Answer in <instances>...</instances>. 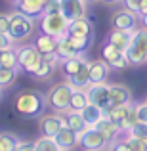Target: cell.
<instances>
[{
	"label": "cell",
	"mask_w": 147,
	"mask_h": 151,
	"mask_svg": "<svg viewBox=\"0 0 147 151\" xmlns=\"http://www.w3.org/2000/svg\"><path fill=\"white\" fill-rule=\"evenodd\" d=\"M78 144L82 145L84 151H105L109 142L103 138V134L99 132L96 126H88L84 132L78 134Z\"/></svg>",
	"instance_id": "7"
},
{
	"label": "cell",
	"mask_w": 147,
	"mask_h": 151,
	"mask_svg": "<svg viewBox=\"0 0 147 151\" xmlns=\"http://www.w3.org/2000/svg\"><path fill=\"white\" fill-rule=\"evenodd\" d=\"M145 145H147V140H145Z\"/></svg>",
	"instance_id": "50"
},
{
	"label": "cell",
	"mask_w": 147,
	"mask_h": 151,
	"mask_svg": "<svg viewBox=\"0 0 147 151\" xmlns=\"http://www.w3.org/2000/svg\"><path fill=\"white\" fill-rule=\"evenodd\" d=\"M86 59L82 58V55H75V58H67V59H61V69H63V75H65L67 78L71 77V75L78 73V71L82 69V67L86 65Z\"/></svg>",
	"instance_id": "24"
},
{
	"label": "cell",
	"mask_w": 147,
	"mask_h": 151,
	"mask_svg": "<svg viewBox=\"0 0 147 151\" xmlns=\"http://www.w3.org/2000/svg\"><path fill=\"white\" fill-rule=\"evenodd\" d=\"M130 107H132V103H124V105H115V107H111L109 111H105V117L109 119V121H113L115 124L120 128V132H122V122L128 117Z\"/></svg>",
	"instance_id": "20"
},
{
	"label": "cell",
	"mask_w": 147,
	"mask_h": 151,
	"mask_svg": "<svg viewBox=\"0 0 147 151\" xmlns=\"http://www.w3.org/2000/svg\"><path fill=\"white\" fill-rule=\"evenodd\" d=\"M103 4H107V6H113V4H118L120 0H101Z\"/></svg>",
	"instance_id": "46"
},
{
	"label": "cell",
	"mask_w": 147,
	"mask_h": 151,
	"mask_svg": "<svg viewBox=\"0 0 147 151\" xmlns=\"http://www.w3.org/2000/svg\"><path fill=\"white\" fill-rule=\"evenodd\" d=\"M86 94H88L90 103H94V105L101 107V109L105 111L107 101H109V84H105V82H99V84H90L88 88H86Z\"/></svg>",
	"instance_id": "11"
},
{
	"label": "cell",
	"mask_w": 147,
	"mask_h": 151,
	"mask_svg": "<svg viewBox=\"0 0 147 151\" xmlns=\"http://www.w3.org/2000/svg\"><path fill=\"white\" fill-rule=\"evenodd\" d=\"M145 103H147V98H145Z\"/></svg>",
	"instance_id": "51"
},
{
	"label": "cell",
	"mask_w": 147,
	"mask_h": 151,
	"mask_svg": "<svg viewBox=\"0 0 147 151\" xmlns=\"http://www.w3.org/2000/svg\"><path fill=\"white\" fill-rule=\"evenodd\" d=\"M136 122H138V113H136V105H132V107H130V111H128L126 121L122 122V132H128V130L132 128Z\"/></svg>",
	"instance_id": "35"
},
{
	"label": "cell",
	"mask_w": 147,
	"mask_h": 151,
	"mask_svg": "<svg viewBox=\"0 0 147 151\" xmlns=\"http://www.w3.org/2000/svg\"><path fill=\"white\" fill-rule=\"evenodd\" d=\"M54 67H55V63L54 61H48V59H42L40 63H38V67L34 69V77L37 78H40V81H44V78H48L52 77V73H54Z\"/></svg>",
	"instance_id": "29"
},
{
	"label": "cell",
	"mask_w": 147,
	"mask_h": 151,
	"mask_svg": "<svg viewBox=\"0 0 147 151\" xmlns=\"http://www.w3.org/2000/svg\"><path fill=\"white\" fill-rule=\"evenodd\" d=\"M17 12L25 14L31 19H38L44 14V4L46 0H17Z\"/></svg>",
	"instance_id": "15"
},
{
	"label": "cell",
	"mask_w": 147,
	"mask_h": 151,
	"mask_svg": "<svg viewBox=\"0 0 147 151\" xmlns=\"http://www.w3.org/2000/svg\"><path fill=\"white\" fill-rule=\"evenodd\" d=\"M55 55H57V59L61 61V59L75 58V55H80V54H78V52L73 48V44L69 42L67 35H63V37L57 38V44H55Z\"/></svg>",
	"instance_id": "22"
},
{
	"label": "cell",
	"mask_w": 147,
	"mask_h": 151,
	"mask_svg": "<svg viewBox=\"0 0 147 151\" xmlns=\"http://www.w3.org/2000/svg\"><path fill=\"white\" fill-rule=\"evenodd\" d=\"M15 151H34V142H21L17 144Z\"/></svg>",
	"instance_id": "43"
},
{
	"label": "cell",
	"mask_w": 147,
	"mask_h": 151,
	"mask_svg": "<svg viewBox=\"0 0 147 151\" xmlns=\"http://www.w3.org/2000/svg\"><path fill=\"white\" fill-rule=\"evenodd\" d=\"M15 111H17L21 117L27 119H38L42 117V113L48 107V101H46V96L42 92L34 88H25L15 96Z\"/></svg>",
	"instance_id": "1"
},
{
	"label": "cell",
	"mask_w": 147,
	"mask_h": 151,
	"mask_svg": "<svg viewBox=\"0 0 147 151\" xmlns=\"http://www.w3.org/2000/svg\"><path fill=\"white\" fill-rule=\"evenodd\" d=\"M10 2H14V4H15V2H17V0H10Z\"/></svg>",
	"instance_id": "48"
},
{
	"label": "cell",
	"mask_w": 147,
	"mask_h": 151,
	"mask_svg": "<svg viewBox=\"0 0 147 151\" xmlns=\"http://www.w3.org/2000/svg\"><path fill=\"white\" fill-rule=\"evenodd\" d=\"M63 126V119L61 115H42L40 117V134L42 136H50L54 138L59 132V128Z\"/></svg>",
	"instance_id": "16"
},
{
	"label": "cell",
	"mask_w": 147,
	"mask_h": 151,
	"mask_svg": "<svg viewBox=\"0 0 147 151\" xmlns=\"http://www.w3.org/2000/svg\"><path fill=\"white\" fill-rule=\"evenodd\" d=\"M71 94H73V86L69 82H57L50 88V92L46 94V101L54 111L63 113V111L69 109V100Z\"/></svg>",
	"instance_id": "4"
},
{
	"label": "cell",
	"mask_w": 147,
	"mask_h": 151,
	"mask_svg": "<svg viewBox=\"0 0 147 151\" xmlns=\"http://www.w3.org/2000/svg\"><path fill=\"white\" fill-rule=\"evenodd\" d=\"M33 44H34V48L40 52L42 55H44V54H55V44H57V38L48 37V35L42 33L40 37H37L33 40Z\"/></svg>",
	"instance_id": "26"
},
{
	"label": "cell",
	"mask_w": 147,
	"mask_h": 151,
	"mask_svg": "<svg viewBox=\"0 0 147 151\" xmlns=\"http://www.w3.org/2000/svg\"><path fill=\"white\" fill-rule=\"evenodd\" d=\"M140 21H141V27L147 29V15H140Z\"/></svg>",
	"instance_id": "45"
},
{
	"label": "cell",
	"mask_w": 147,
	"mask_h": 151,
	"mask_svg": "<svg viewBox=\"0 0 147 151\" xmlns=\"http://www.w3.org/2000/svg\"><path fill=\"white\" fill-rule=\"evenodd\" d=\"M34 151H59V147L54 138L40 136L38 140H34Z\"/></svg>",
	"instance_id": "31"
},
{
	"label": "cell",
	"mask_w": 147,
	"mask_h": 151,
	"mask_svg": "<svg viewBox=\"0 0 147 151\" xmlns=\"http://www.w3.org/2000/svg\"><path fill=\"white\" fill-rule=\"evenodd\" d=\"M88 75H90V82L92 84H99V82H105L109 77V65L101 59L96 61H88Z\"/></svg>",
	"instance_id": "17"
},
{
	"label": "cell",
	"mask_w": 147,
	"mask_h": 151,
	"mask_svg": "<svg viewBox=\"0 0 147 151\" xmlns=\"http://www.w3.org/2000/svg\"><path fill=\"white\" fill-rule=\"evenodd\" d=\"M55 144H57L59 149H65V151H71L73 147H77L78 145V134L75 132V130H71L69 126L63 124L61 128H59V132L54 136Z\"/></svg>",
	"instance_id": "12"
},
{
	"label": "cell",
	"mask_w": 147,
	"mask_h": 151,
	"mask_svg": "<svg viewBox=\"0 0 147 151\" xmlns=\"http://www.w3.org/2000/svg\"><path fill=\"white\" fill-rule=\"evenodd\" d=\"M59 151H65V149H59Z\"/></svg>",
	"instance_id": "49"
},
{
	"label": "cell",
	"mask_w": 147,
	"mask_h": 151,
	"mask_svg": "<svg viewBox=\"0 0 147 151\" xmlns=\"http://www.w3.org/2000/svg\"><path fill=\"white\" fill-rule=\"evenodd\" d=\"M15 69H8V67H0V90L10 88L15 82Z\"/></svg>",
	"instance_id": "32"
},
{
	"label": "cell",
	"mask_w": 147,
	"mask_h": 151,
	"mask_svg": "<svg viewBox=\"0 0 147 151\" xmlns=\"http://www.w3.org/2000/svg\"><path fill=\"white\" fill-rule=\"evenodd\" d=\"M88 103H90V100H88L86 90H75L73 88V94H71V100H69V109L71 111H82Z\"/></svg>",
	"instance_id": "27"
},
{
	"label": "cell",
	"mask_w": 147,
	"mask_h": 151,
	"mask_svg": "<svg viewBox=\"0 0 147 151\" xmlns=\"http://www.w3.org/2000/svg\"><path fill=\"white\" fill-rule=\"evenodd\" d=\"M69 84L73 86L75 90H86L90 84H92V82H90V75H88V63H86L78 73L71 75L69 77Z\"/></svg>",
	"instance_id": "25"
},
{
	"label": "cell",
	"mask_w": 147,
	"mask_h": 151,
	"mask_svg": "<svg viewBox=\"0 0 147 151\" xmlns=\"http://www.w3.org/2000/svg\"><path fill=\"white\" fill-rule=\"evenodd\" d=\"M17 67H21L25 73H34L38 63L42 61V54L34 48V44H23L17 50Z\"/></svg>",
	"instance_id": "6"
},
{
	"label": "cell",
	"mask_w": 147,
	"mask_h": 151,
	"mask_svg": "<svg viewBox=\"0 0 147 151\" xmlns=\"http://www.w3.org/2000/svg\"><path fill=\"white\" fill-rule=\"evenodd\" d=\"M136 113H138V121L140 122H147V103L136 105Z\"/></svg>",
	"instance_id": "40"
},
{
	"label": "cell",
	"mask_w": 147,
	"mask_h": 151,
	"mask_svg": "<svg viewBox=\"0 0 147 151\" xmlns=\"http://www.w3.org/2000/svg\"><path fill=\"white\" fill-rule=\"evenodd\" d=\"M17 138L14 134H8V132H0V151H15L17 147Z\"/></svg>",
	"instance_id": "33"
},
{
	"label": "cell",
	"mask_w": 147,
	"mask_h": 151,
	"mask_svg": "<svg viewBox=\"0 0 147 151\" xmlns=\"http://www.w3.org/2000/svg\"><path fill=\"white\" fill-rule=\"evenodd\" d=\"M99 59L105 61L107 65H109V69H124V67L130 65L124 52L118 50L117 46L109 44V42H105V44L101 46V50H99Z\"/></svg>",
	"instance_id": "8"
},
{
	"label": "cell",
	"mask_w": 147,
	"mask_h": 151,
	"mask_svg": "<svg viewBox=\"0 0 147 151\" xmlns=\"http://www.w3.org/2000/svg\"><path fill=\"white\" fill-rule=\"evenodd\" d=\"M130 40H132V33L130 31H118V29H111L109 35H107V42L113 46H117L118 50L126 52Z\"/></svg>",
	"instance_id": "19"
},
{
	"label": "cell",
	"mask_w": 147,
	"mask_h": 151,
	"mask_svg": "<svg viewBox=\"0 0 147 151\" xmlns=\"http://www.w3.org/2000/svg\"><path fill=\"white\" fill-rule=\"evenodd\" d=\"M124 103H132V92L128 86L124 84H113L109 86V101H107L105 111H109L115 105H124ZM103 111V113H105Z\"/></svg>",
	"instance_id": "10"
},
{
	"label": "cell",
	"mask_w": 147,
	"mask_h": 151,
	"mask_svg": "<svg viewBox=\"0 0 147 151\" xmlns=\"http://www.w3.org/2000/svg\"><path fill=\"white\" fill-rule=\"evenodd\" d=\"M67 38H69V42L73 44V48L80 55L92 46V37H69V35H67Z\"/></svg>",
	"instance_id": "30"
},
{
	"label": "cell",
	"mask_w": 147,
	"mask_h": 151,
	"mask_svg": "<svg viewBox=\"0 0 147 151\" xmlns=\"http://www.w3.org/2000/svg\"><path fill=\"white\" fill-rule=\"evenodd\" d=\"M140 15H147V0L140 2Z\"/></svg>",
	"instance_id": "44"
},
{
	"label": "cell",
	"mask_w": 147,
	"mask_h": 151,
	"mask_svg": "<svg viewBox=\"0 0 147 151\" xmlns=\"http://www.w3.org/2000/svg\"><path fill=\"white\" fill-rule=\"evenodd\" d=\"M61 12V0H46L44 14H59Z\"/></svg>",
	"instance_id": "37"
},
{
	"label": "cell",
	"mask_w": 147,
	"mask_h": 151,
	"mask_svg": "<svg viewBox=\"0 0 147 151\" xmlns=\"http://www.w3.org/2000/svg\"><path fill=\"white\" fill-rule=\"evenodd\" d=\"M128 136H134V138H140V140H147V122H140L138 121L132 128L128 130Z\"/></svg>",
	"instance_id": "34"
},
{
	"label": "cell",
	"mask_w": 147,
	"mask_h": 151,
	"mask_svg": "<svg viewBox=\"0 0 147 151\" xmlns=\"http://www.w3.org/2000/svg\"><path fill=\"white\" fill-rule=\"evenodd\" d=\"M0 67L17 69V52H15V48L0 50Z\"/></svg>",
	"instance_id": "28"
},
{
	"label": "cell",
	"mask_w": 147,
	"mask_h": 151,
	"mask_svg": "<svg viewBox=\"0 0 147 151\" xmlns=\"http://www.w3.org/2000/svg\"><path fill=\"white\" fill-rule=\"evenodd\" d=\"M126 144H128V149H130V151H147L145 142L140 140V138L128 136V138H126Z\"/></svg>",
	"instance_id": "36"
},
{
	"label": "cell",
	"mask_w": 147,
	"mask_h": 151,
	"mask_svg": "<svg viewBox=\"0 0 147 151\" xmlns=\"http://www.w3.org/2000/svg\"><path fill=\"white\" fill-rule=\"evenodd\" d=\"M15 40L10 37L8 33H0V50H6V48H14Z\"/></svg>",
	"instance_id": "38"
},
{
	"label": "cell",
	"mask_w": 147,
	"mask_h": 151,
	"mask_svg": "<svg viewBox=\"0 0 147 151\" xmlns=\"http://www.w3.org/2000/svg\"><path fill=\"white\" fill-rule=\"evenodd\" d=\"M138 21H140V15L134 14V12H130V10H126V8L117 10L113 14V17H111V25H113V29L130 31V33H132L134 29H138Z\"/></svg>",
	"instance_id": "9"
},
{
	"label": "cell",
	"mask_w": 147,
	"mask_h": 151,
	"mask_svg": "<svg viewBox=\"0 0 147 151\" xmlns=\"http://www.w3.org/2000/svg\"><path fill=\"white\" fill-rule=\"evenodd\" d=\"M120 2H124V8L130 12H134V14L140 15V2L141 0H120Z\"/></svg>",
	"instance_id": "39"
},
{
	"label": "cell",
	"mask_w": 147,
	"mask_h": 151,
	"mask_svg": "<svg viewBox=\"0 0 147 151\" xmlns=\"http://www.w3.org/2000/svg\"><path fill=\"white\" fill-rule=\"evenodd\" d=\"M61 14L67 17V21L82 17L86 15V2L84 0H61Z\"/></svg>",
	"instance_id": "14"
},
{
	"label": "cell",
	"mask_w": 147,
	"mask_h": 151,
	"mask_svg": "<svg viewBox=\"0 0 147 151\" xmlns=\"http://www.w3.org/2000/svg\"><path fill=\"white\" fill-rule=\"evenodd\" d=\"M92 21H90L86 15H82V17L78 19H73V21H69V25H67V33L69 37H92Z\"/></svg>",
	"instance_id": "13"
},
{
	"label": "cell",
	"mask_w": 147,
	"mask_h": 151,
	"mask_svg": "<svg viewBox=\"0 0 147 151\" xmlns=\"http://www.w3.org/2000/svg\"><path fill=\"white\" fill-rule=\"evenodd\" d=\"M86 4H94V2H98V0H84Z\"/></svg>",
	"instance_id": "47"
},
{
	"label": "cell",
	"mask_w": 147,
	"mask_h": 151,
	"mask_svg": "<svg viewBox=\"0 0 147 151\" xmlns=\"http://www.w3.org/2000/svg\"><path fill=\"white\" fill-rule=\"evenodd\" d=\"M8 27H10V15L0 14V33H8Z\"/></svg>",
	"instance_id": "42"
},
{
	"label": "cell",
	"mask_w": 147,
	"mask_h": 151,
	"mask_svg": "<svg viewBox=\"0 0 147 151\" xmlns=\"http://www.w3.org/2000/svg\"><path fill=\"white\" fill-rule=\"evenodd\" d=\"M61 119H63V124L69 126L71 130H75L77 134L84 132V130L88 128V126H86V122H84V119H82V115H80V111H71V109H67V111H63V113H61Z\"/></svg>",
	"instance_id": "18"
},
{
	"label": "cell",
	"mask_w": 147,
	"mask_h": 151,
	"mask_svg": "<svg viewBox=\"0 0 147 151\" xmlns=\"http://www.w3.org/2000/svg\"><path fill=\"white\" fill-rule=\"evenodd\" d=\"M96 128L103 134V138H105L109 144H111V142H115V138L120 134V128H118V126L115 124L113 121H109L107 117H101V121L96 124Z\"/></svg>",
	"instance_id": "21"
},
{
	"label": "cell",
	"mask_w": 147,
	"mask_h": 151,
	"mask_svg": "<svg viewBox=\"0 0 147 151\" xmlns=\"http://www.w3.org/2000/svg\"><path fill=\"white\" fill-rule=\"evenodd\" d=\"M109 151H130V149H128L126 140H120V142H111V144H109Z\"/></svg>",
	"instance_id": "41"
},
{
	"label": "cell",
	"mask_w": 147,
	"mask_h": 151,
	"mask_svg": "<svg viewBox=\"0 0 147 151\" xmlns=\"http://www.w3.org/2000/svg\"><path fill=\"white\" fill-rule=\"evenodd\" d=\"M34 31V21L31 17H27L21 12H14L10 14V27H8V35L14 38L15 42H21L25 38H29Z\"/></svg>",
	"instance_id": "3"
},
{
	"label": "cell",
	"mask_w": 147,
	"mask_h": 151,
	"mask_svg": "<svg viewBox=\"0 0 147 151\" xmlns=\"http://www.w3.org/2000/svg\"><path fill=\"white\" fill-rule=\"evenodd\" d=\"M38 27H40V31L44 35H48V37H54V38H59L63 37V35L67 33V25H69V21H67V17L59 12V14H42L40 17H38Z\"/></svg>",
	"instance_id": "5"
},
{
	"label": "cell",
	"mask_w": 147,
	"mask_h": 151,
	"mask_svg": "<svg viewBox=\"0 0 147 151\" xmlns=\"http://www.w3.org/2000/svg\"><path fill=\"white\" fill-rule=\"evenodd\" d=\"M124 54L130 65H141L147 61V29L141 27L132 31V40Z\"/></svg>",
	"instance_id": "2"
},
{
	"label": "cell",
	"mask_w": 147,
	"mask_h": 151,
	"mask_svg": "<svg viewBox=\"0 0 147 151\" xmlns=\"http://www.w3.org/2000/svg\"><path fill=\"white\" fill-rule=\"evenodd\" d=\"M80 115H82V119H84L86 126H96L98 122L101 121V117H105L103 109L98 107V105H94V103H88V105L80 111Z\"/></svg>",
	"instance_id": "23"
}]
</instances>
